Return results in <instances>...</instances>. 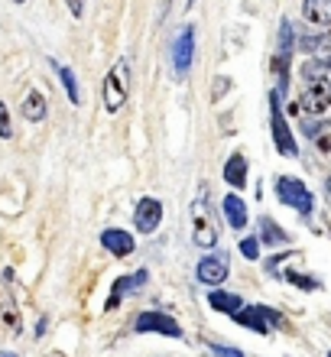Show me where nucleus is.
<instances>
[{"instance_id":"f257e3e1","label":"nucleus","mask_w":331,"mask_h":357,"mask_svg":"<svg viewBox=\"0 0 331 357\" xmlns=\"http://www.w3.org/2000/svg\"><path fill=\"white\" fill-rule=\"evenodd\" d=\"M276 195H279V202L289 208H295L302 218L312 215V208H315V198L312 192L305 188V182H299V178L293 176H279L276 178Z\"/></svg>"},{"instance_id":"f03ea898","label":"nucleus","mask_w":331,"mask_h":357,"mask_svg":"<svg viewBox=\"0 0 331 357\" xmlns=\"http://www.w3.org/2000/svg\"><path fill=\"white\" fill-rule=\"evenodd\" d=\"M10 282H13V270H3L0 273V331L3 335H20L23 328V319H20V305L10 292Z\"/></svg>"},{"instance_id":"7ed1b4c3","label":"nucleus","mask_w":331,"mask_h":357,"mask_svg":"<svg viewBox=\"0 0 331 357\" xmlns=\"http://www.w3.org/2000/svg\"><path fill=\"white\" fill-rule=\"evenodd\" d=\"M270 127H273L276 150L283 153V156H289V160H295V156H299V150H295V140H293V133H289V123H286V117H283L279 91H270Z\"/></svg>"},{"instance_id":"20e7f679","label":"nucleus","mask_w":331,"mask_h":357,"mask_svg":"<svg viewBox=\"0 0 331 357\" xmlns=\"http://www.w3.org/2000/svg\"><path fill=\"white\" fill-rule=\"evenodd\" d=\"M299 107H302L305 114H325V111H331V78H325V75L305 78V91H302Z\"/></svg>"},{"instance_id":"39448f33","label":"nucleus","mask_w":331,"mask_h":357,"mask_svg":"<svg viewBox=\"0 0 331 357\" xmlns=\"http://www.w3.org/2000/svg\"><path fill=\"white\" fill-rule=\"evenodd\" d=\"M133 331L140 335H166V338H182V328L179 321L162 315V312H140L137 321H133Z\"/></svg>"},{"instance_id":"423d86ee","label":"nucleus","mask_w":331,"mask_h":357,"mask_svg":"<svg viewBox=\"0 0 331 357\" xmlns=\"http://www.w3.org/2000/svg\"><path fill=\"white\" fill-rule=\"evenodd\" d=\"M123 101H127V62L121 59L105 78V107L114 114L123 107Z\"/></svg>"},{"instance_id":"0eeeda50","label":"nucleus","mask_w":331,"mask_h":357,"mask_svg":"<svg viewBox=\"0 0 331 357\" xmlns=\"http://www.w3.org/2000/svg\"><path fill=\"white\" fill-rule=\"evenodd\" d=\"M192 59H195V26L189 23V26H182V33L172 43V68H176L179 78L189 75Z\"/></svg>"},{"instance_id":"6e6552de","label":"nucleus","mask_w":331,"mask_h":357,"mask_svg":"<svg viewBox=\"0 0 331 357\" xmlns=\"http://www.w3.org/2000/svg\"><path fill=\"white\" fill-rule=\"evenodd\" d=\"M289 56H293V26H289V20H283L279 23V52L273 62V72L279 75V94H286L289 88Z\"/></svg>"},{"instance_id":"1a4fd4ad","label":"nucleus","mask_w":331,"mask_h":357,"mask_svg":"<svg viewBox=\"0 0 331 357\" xmlns=\"http://www.w3.org/2000/svg\"><path fill=\"white\" fill-rule=\"evenodd\" d=\"M133 225L140 234H153L162 225V202L160 198H140L137 211H133Z\"/></svg>"},{"instance_id":"9d476101","label":"nucleus","mask_w":331,"mask_h":357,"mask_svg":"<svg viewBox=\"0 0 331 357\" xmlns=\"http://www.w3.org/2000/svg\"><path fill=\"white\" fill-rule=\"evenodd\" d=\"M195 276H199L201 286H221L227 280V260L221 254L201 257L199 266H195Z\"/></svg>"},{"instance_id":"9b49d317","label":"nucleus","mask_w":331,"mask_h":357,"mask_svg":"<svg viewBox=\"0 0 331 357\" xmlns=\"http://www.w3.org/2000/svg\"><path fill=\"white\" fill-rule=\"evenodd\" d=\"M143 282H146V270H137L133 276H121V280L114 282V289H111V296H107V305H105V309L114 312L117 305H121L123 296H130L133 289H140Z\"/></svg>"},{"instance_id":"f8f14e48","label":"nucleus","mask_w":331,"mask_h":357,"mask_svg":"<svg viewBox=\"0 0 331 357\" xmlns=\"http://www.w3.org/2000/svg\"><path fill=\"white\" fill-rule=\"evenodd\" d=\"M101 247L114 257H127L133 254V237L121 227H107V231H101Z\"/></svg>"},{"instance_id":"ddd939ff","label":"nucleus","mask_w":331,"mask_h":357,"mask_svg":"<svg viewBox=\"0 0 331 357\" xmlns=\"http://www.w3.org/2000/svg\"><path fill=\"white\" fill-rule=\"evenodd\" d=\"M192 241L199 247H215L218 244V227H215V221L208 218V208H205V215H201V208L195 205V234H192Z\"/></svg>"},{"instance_id":"4468645a","label":"nucleus","mask_w":331,"mask_h":357,"mask_svg":"<svg viewBox=\"0 0 331 357\" xmlns=\"http://www.w3.org/2000/svg\"><path fill=\"white\" fill-rule=\"evenodd\" d=\"M234 319L240 321L244 328L256 331V335H270V321H266V315H263V305H244Z\"/></svg>"},{"instance_id":"2eb2a0df","label":"nucleus","mask_w":331,"mask_h":357,"mask_svg":"<svg viewBox=\"0 0 331 357\" xmlns=\"http://www.w3.org/2000/svg\"><path fill=\"white\" fill-rule=\"evenodd\" d=\"M302 17L312 26H331V0H302Z\"/></svg>"},{"instance_id":"dca6fc26","label":"nucleus","mask_w":331,"mask_h":357,"mask_svg":"<svg viewBox=\"0 0 331 357\" xmlns=\"http://www.w3.org/2000/svg\"><path fill=\"white\" fill-rule=\"evenodd\" d=\"M221 208H224V218L231 221V227H234V231L247 227V202L240 195H231V192H227L224 202H221Z\"/></svg>"},{"instance_id":"f3484780","label":"nucleus","mask_w":331,"mask_h":357,"mask_svg":"<svg viewBox=\"0 0 331 357\" xmlns=\"http://www.w3.org/2000/svg\"><path fill=\"white\" fill-rule=\"evenodd\" d=\"M23 117H26L29 123H43L46 121V114H49V107H46V98H43V91H29L26 98H23Z\"/></svg>"},{"instance_id":"a211bd4d","label":"nucleus","mask_w":331,"mask_h":357,"mask_svg":"<svg viewBox=\"0 0 331 357\" xmlns=\"http://www.w3.org/2000/svg\"><path fill=\"white\" fill-rule=\"evenodd\" d=\"M224 182L234 188H244L247 185V160L240 153H234L231 160L224 162Z\"/></svg>"},{"instance_id":"6ab92c4d","label":"nucleus","mask_w":331,"mask_h":357,"mask_svg":"<svg viewBox=\"0 0 331 357\" xmlns=\"http://www.w3.org/2000/svg\"><path fill=\"white\" fill-rule=\"evenodd\" d=\"M208 305L215 312H224V315H237V312L244 309V299L240 296H231V292H221V289H215L208 296Z\"/></svg>"},{"instance_id":"aec40b11","label":"nucleus","mask_w":331,"mask_h":357,"mask_svg":"<svg viewBox=\"0 0 331 357\" xmlns=\"http://www.w3.org/2000/svg\"><path fill=\"white\" fill-rule=\"evenodd\" d=\"M270 270L273 273H283V280H289L293 282V286H299V289H318V286H322V282L315 280V276H305V273H295V270H286L283 264H270Z\"/></svg>"},{"instance_id":"412c9836","label":"nucleus","mask_w":331,"mask_h":357,"mask_svg":"<svg viewBox=\"0 0 331 357\" xmlns=\"http://www.w3.org/2000/svg\"><path fill=\"white\" fill-rule=\"evenodd\" d=\"M260 241H263V244H273V247H283L289 237L279 231V225H276L273 218H260Z\"/></svg>"},{"instance_id":"4be33fe9","label":"nucleus","mask_w":331,"mask_h":357,"mask_svg":"<svg viewBox=\"0 0 331 357\" xmlns=\"http://www.w3.org/2000/svg\"><path fill=\"white\" fill-rule=\"evenodd\" d=\"M52 68L59 72V82L66 85V94H68V101L72 104H82V91H78V82H75V75H72V68H66V66H59L56 59H52Z\"/></svg>"},{"instance_id":"5701e85b","label":"nucleus","mask_w":331,"mask_h":357,"mask_svg":"<svg viewBox=\"0 0 331 357\" xmlns=\"http://www.w3.org/2000/svg\"><path fill=\"white\" fill-rule=\"evenodd\" d=\"M240 254H244L247 260H256V257H260V241H256V237H244V241H240Z\"/></svg>"},{"instance_id":"b1692460","label":"nucleus","mask_w":331,"mask_h":357,"mask_svg":"<svg viewBox=\"0 0 331 357\" xmlns=\"http://www.w3.org/2000/svg\"><path fill=\"white\" fill-rule=\"evenodd\" d=\"M13 137V127H10V114H7V104L0 101V140H10Z\"/></svg>"},{"instance_id":"393cba45","label":"nucleus","mask_w":331,"mask_h":357,"mask_svg":"<svg viewBox=\"0 0 331 357\" xmlns=\"http://www.w3.org/2000/svg\"><path fill=\"white\" fill-rule=\"evenodd\" d=\"M211 354L215 357H244L240 348H227V344H211Z\"/></svg>"},{"instance_id":"a878e982","label":"nucleus","mask_w":331,"mask_h":357,"mask_svg":"<svg viewBox=\"0 0 331 357\" xmlns=\"http://www.w3.org/2000/svg\"><path fill=\"white\" fill-rule=\"evenodd\" d=\"M68 10H72V17H82L85 13V0H66Z\"/></svg>"},{"instance_id":"bb28decb","label":"nucleus","mask_w":331,"mask_h":357,"mask_svg":"<svg viewBox=\"0 0 331 357\" xmlns=\"http://www.w3.org/2000/svg\"><path fill=\"white\" fill-rule=\"evenodd\" d=\"M0 357H17V354L13 351H0Z\"/></svg>"},{"instance_id":"cd10ccee","label":"nucleus","mask_w":331,"mask_h":357,"mask_svg":"<svg viewBox=\"0 0 331 357\" xmlns=\"http://www.w3.org/2000/svg\"><path fill=\"white\" fill-rule=\"evenodd\" d=\"M325 192H328V198H331V178H328V182H325Z\"/></svg>"},{"instance_id":"c85d7f7f","label":"nucleus","mask_w":331,"mask_h":357,"mask_svg":"<svg viewBox=\"0 0 331 357\" xmlns=\"http://www.w3.org/2000/svg\"><path fill=\"white\" fill-rule=\"evenodd\" d=\"M13 3H26V0H13Z\"/></svg>"},{"instance_id":"c756f323","label":"nucleus","mask_w":331,"mask_h":357,"mask_svg":"<svg viewBox=\"0 0 331 357\" xmlns=\"http://www.w3.org/2000/svg\"><path fill=\"white\" fill-rule=\"evenodd\" d=\"M328 357H331V351H328Z\"/></svg>"}]
</instances>
